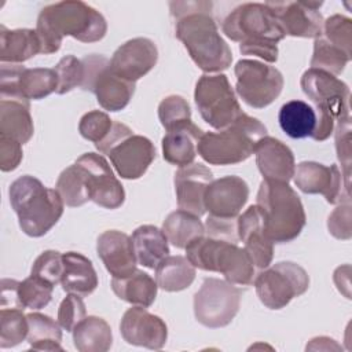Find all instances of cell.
I'll return each mask as SVG.
<instances>
[{"mask_svg": "<svg viewBox=\"0 0 352 352\" xmlns=\"http://www.w3.org/2000/svg\"><path fill=\"white\" fill-rule=\"evenodd\" d=\"M210 1H170L175 36L183 43L194 63L206 74L231 66L232 52L220 36L212 16Z\"/></svg>", "mask_w": 352, "mask_h": 352, "instance_id": "cell-1", "label": "cell"}, {"mask_svg": "<svg viewBox=\"0 0 352 352\" xmlns=\"http://www.w3.org/2000/svg\"><path fill=\"white\" fill-rule=\"evenodd\" d=\"M107 32L104 16L78 0H65L45 6L36 23V33L44 55L58 52L65 36H72L81 43L102 40Z\"/></svg>", "mask_w": 352, "mask_h": 352, "instance_id": "cell-2", "label": "cell"}, {"mask_svg": "<svg viewBox=\"0 0 352 352\" xmlns=\"http://www.w3.org/2000/svg\"><path fill=\"white\" fill-rule=\"evenodd\" d=\"M8 194L19 227L29 236L45 235L63 214L65 202L59 192L45 187L34 176L25 175L14 180Z\"/></svg>", "mask_w": 352, "mask_h": 352, "instance_id": "cell-3", "label": "cell"}, {"mask_svg": "<svg viewBox=\"0 0 352 352\" xmlns=\"http://www.w3.org/2000/svg\"><path fill=\"white\" fill-rule=\"evenodd\" d=\"M256 205L263 214L264 232L272 243L292 242L307 223L302 202L289 183L263 180Z\"/></svg>", "mask_w": 352, "mask_h": 352, "instance_id": "cell-4", "label": "cell"}, {"mask_svg": "<svg viewBox=\"0 0 352 352\" xmlns=\"http://www.w3.org/2000/svg\"><path fill=\"white\" fill-rule=\"evenodd\" d=\"M264 136L265 125L254 117L242 114L219 132L202 133L197 153L210 165H234L248 160Z\"/></svg>", "mask_w": 352, "mask_h": 352, "instance_id": "cell-5", "label": "cell"}, {"mask_svg": "<svg viewBox=\"0 0 352 352\" xmlns=\"http://www.w3.org/2000/svg\"><path fill=\"white\" fill-rule=\"evenodd\" d=\"M188 261L199 270L220 272L226 280L246 286L254 280V264L243 248L223 239L199 236L186 246Z\"/></svg>", "mask_w": 352, "mask_h": 352, "instance_id": "cell-6", "label": "cell"}, {"mask_svg": "<svg viewBox=\"0 0 352 352\" xmlns=\"http://www.w3.org/2000/svg\"><path fill=\"white\" fill-rule=\"evenodd\" d=\"M223 33L239 47L276 45L286 37L282 26L265 3H243L221 23Z\"/></svg>", "mask_w": 352, "mask_h": 352, "instance_id": "cell-7", "label": "cell"}, {"mask_svg": "<svg viewBox=\"0 0 352 352\" xmlns=\"http://www.w3.org/2000/svg\"><path fill=\"white\" fill-rule=\"evenodd\" d=\"M194 100L205 122L224 129L245 114L226 74H202L197 81Z\"/></svg>", "mask_w": 352, "mask_h": 352, "instance_id": "cell-8", "label": "cell"}, {"mask_svg": "<svg viewBox=\"0 0 352 352\" xmlns=\"http://www.w3.org/2000/svg\"><path fill=\"white\" fill-rule=\"evenodd\" d=\"M253 282L260 301L270 309L285 308L309 287L307 271L293 261H280L264 268Z\"/></svg>", "mask_w": 352, "mask_h": 352, "instance_id": "cell-9", "label": "cell"}, {"mask_svg": "<svg viewBox=\"0 0 352 352\" xmlns=\"http://www.w3.org/2000/svg\"><path fill=\"white\" fill-rule=\"evenodd\" d=\"M84 65V81L81 88L95 94L99 106L107 111L125 109L135 94V82L126 81L110 69V60L103 55H87Z\"/></svg>", "mask_w": 352, "mask_h": 352, "instance_id": "cell-10", "label": "cell"}, {"mask_svg": "<svg viewBox=\"0 0 352 352\" xmlns=\"http://www.w3.org/2000/svg\"><path fill=\"white\" fill-rule=\"evenodd\" d=\"M241 290L226 279L206 278L194 296L195 319L209 329L230 324L239 311Z\"/></svg>", "mask_w": 352, "mask_h": 352, "instance_id": "cell-11", "label": "cell"}, {"mask_svg": "<svg viewBox=\"0 0 352 352\" xmlns=\"http://www.w3.org/2000/svg\"><path fill=\"white\" fill-rule=\"evenodd\" d=\"M236 77L235 91L239 98L253 109H264L271 104L282 92L283 76L264 62L241 59L234 67Z\"/></svg>", "mask_w": 352, "mask_h": 352, "instance_id": "cell-12", "label": "cell"}, {"mask_svg": "<svg viewBox=\"0 0 352 352\" xmlns=\"http://www.w3.org/2000/svg\"><path fill=\"white\" fill-rule=\"evenodd\" d=\"M300 85L316 110L329 113L336 121L351 117L349 87L336 76L309 67L301 76Z\"/></svg>", "mask_w": 352, "mask_h": 352, "instance_id": "cell-13", "label": "cell"}, {"mask_svg": "<svg viewBox=\"0 0 352 352\" xmlns=\"http://www.w3.org/2000/svg\"><path fill=\"white\" fill-rule=\"evenodd\" d=\"M293 180L300 191L322 194L331 205L351 204L349 184L337 165L326 166L315 161H302L296 166Z\"/></svg>", "mask_w": 352, "mask_h": 352, "instance_id": "cell-14", "label": "cell"}, {"mask_svg": "<svg viewBox=\"0 0 352 352\" xmlns=\"http://www.w3.org/2000/svg\"><path fill=\"white\" fill-rule=\"evenodd\" d=\"M76 164L84 173L91 201L106 209H117L124 204V187L100 154L85 153Z\"/></svg>", "mask_w": 352, "mask_h": 352, "instance_id": "cell-15", "label": "cell"}, {"mask_svg": "<svg viewBox=\"0 0 352 352\" xmlns=\"http://www.w3.org/2000/svg\"><path fill=\"white\" fill-rule=\"evenodd\" d=\"M322 1H267L286 36L318 38L323 30V16L319 12Z\"/></svg>", "mask_w": 352, "mask_h": 352, "instance_id": "cell-16", "label": "cell"}, {"mask_svg": "<svg viewBox=\"0 0 352 352\" xmlns=\"http://www.w3.org/2000/svg\"><path fill=\"white\" fill-rule=\"evenodd\" d=\"M158 60V50L150 38L136 37L121 44L110 59V69L118 77L136 82L146 76Z\"/></svg>", "mask_w": 352, "mask_h": 352, "instance_id": "cell-17", "label": "cell"}, {"mask_svg": "<svg viewBox=\"0 0 352 352\" xmlns=\"http://www.w3.org/2000/svg\"><path fill=\"white\" fill-rule=\"evenodd\" d=\"M120 331L128 344L148 349H161L168 338V327L165 322L139 305L124 312Z\"/></svg>", "mask_w": 352, "mask_h": 352, "instance_id": "cell-18", "label": "cell"}, {"mask_svg": "<svg viewBox=\"0 0 352 352\" xmlns=\"http://www.w3.org/2000/svg\"><path fill=\"white\" fill-rule=\"evenodd\" d=\"M249 198V186L239 176L213 179L205 192V210L210 216L234 219L238 217Z\"/></svg>", "mask_w": 352, "mask_h": 352, "instance_id": "cell-19", "label": "cell"}, {"mask_svg": "<svg viewBox=\"0 0 352 352\" xmlns=\"http://www.w3.org/2000/svg\"><path fill=\"white\" fill-rule=\"evenodd\" d=\"M114 169L122 179L142 177L155 158V148L150 139L131 135L107 153Z\"/></svg>", "mask_w": 352, "mask_h": 352, "instance_id": "cell-20", "label": "cell"}, {"mask_svg": "<svg viewBox=\"0 0 352 352\" xmlns=\"http://www.w3.org/2000/svg\"><path fill=\"white\" fill-rule=\"evenodd\" d=\"M212 182V170L199 162L180 166L175 173V191L179 209L198 217L205 214L204 198Z\"/></svg>", "mask_w": 352, "mask_h": 352, "instance_id": "cell-21", "label": "cell"}, {"mask_svg": "<svg viewBox=\"0 0 352 352\" xmlns=\"http://www.w3.org/2000/svg\"><path fill=\"white\" fill-rule=\"evenodd\" d=\"M238 238L243 242V249L250 256L256 268L270 267L274 258V243L264 232L263 214L257 205L249 206L236 217Z\"/></svg>", "mask_w": 352, "mask_h": 352, "instance_id": "cell-22", "label": "cell"}, {"mask_svg": "<svg viewBox=\"0 0 352 352\" xmlns=\"http://www.w3.org/2000/svg\"><path fill=\"white\" fill-rule=\"evenodd\" d=\"M96 252L113 278H125L136 271L132 238L118 230L102 232L96 242Z\"/></svg>", "mask_w": 352, "mask_h": 352, "instance_id": "cell-23", "label": "cell"}, {"mask_svg": "<svg viewBox=\"0 0 352 352\" xmlns=\"http://www.w3.org/2000/svg\"><path fill=\"white\" fill-rule=\"evenodd\" d=\"M256 164L264 180L289 183L293 179L294 154L282 140L272 136L260 139L254 148Z\"/></svg>", "mask_w": 352, "mask_h": 352, "instance_id": "cell-24", "label": "cell"}, {"mask_svg": "<svg viewBox=\"0 0 352 352\" xmlns=\"http://www.w3.org/2000/svg\"><path fill=\"white\" fill-rule=\"evenodd\" d=\"M202 129L192 121L179 125L162 138V157L172 165L184 166L194 162Z\"/></svg>", "mask_w": 352, "mask_h": 352, "instance_id": "cell-25", "label": "cell"}, {"mask_svg": "<svg viewBox=\"0 0 352 352\" xmlns=\"http://www.w3.org/2000/svg\"><path fill=\"white\" fill-rule=\"evenodd\" d=\"M33 132L29 100L0 98V135L25 144L32 139Z\"/></svg>", "mask_w": 352, "mask_h": 352, "instance_id": "cell-26", "label": "cell"}, {"mask_svg": "<svg viewBox=\"0 0 352 352\" xmlns=\"http://www.w3.org/2000/svg\"><path fill=\"white\" fill-rule=\"evenodd\" d=\"M63 275L62 289L66 293L89 296L98 287V275L88 257L77 252L63 253Z\"/></svg>", "mask_w": 352, "mask_h": 352, "instance_id": "cell-27", "label": "cell"}, {"mask_svg": "<svg viewBox=\"0 0 352 352\" xmlns=\"http://www.w3.org/2000/svg\"><path fill=\"white\" fill-rule=\"evenodd\" d=\"M41 52V45L36 29L8 30L0 26V62L16 63L29 60Z\"/></svg>", "mask_w": 352, "mask_h": 352, "instance_id": "cell-28", "label": "cell"}, {"mask_svg": "<svg viewBox=\"0 0 352 352\" xmlns=\"http://www.w3.org/2000/svg\"><path fill=\"white\" fill-rule=\"evenodd\" d=\"M132 245L138 264L155 270L157 264L169 254L168 239L162 230L155 226L144 224L132 232Z\"/></svg>", "mask_w": 352, "mask_h": 352, "instance_id": "cell-29", "label": "cell"}, {"mask_svg": "<svg viewBox=\"0 0 352 352\" xmlns=\"http://www.w3.org/2000/svg\"><path fill=\"white\" fill-rule=\"evenodd\" d=\"M111 289L118 298L147 308L154 302L158 286L147 272L136 270L125 278H113Z\"/></svg>", "mask_w": 352, "mask_h": 352, "instance_id": "cell-30", "label": "cell"}, {"mask_svg": "<svg viewBox=\"0 0 352 352\" xmlns=\"http://www.w3.org/2000/svg\"><path fill=\"white\" fill-rule=\"evenodd\" d=\"M278 121L282 131L292 139L311 138L316 128V110L304 100H289L282 104Z\"/></svg>", "mask_w": 352, "mask_h": 352, "instance_id": "cell-31", "label": "cell"}, {"mask_svg": "<svg viewBox=\"0 0 352 352\" xmlns=\"http://www.w3.org/2000/svg\"><path fill=\"white\" fill-rule=\"evenodd\" d=\"M72 333L74 346L80 352H106L113 344L110 324L99 316H85Z\"/></svg>", "mask_w": 352, "mask_h": 352, "instance_id": "cell-32", "label": "cell"}, {"mask_svg": "<svg viewBox=\"0 0 352 352\" xmlns=\"http://www.w3.org/2000/svg\"><path fill=\"white\" fill-rule=\"evenodd\" d=\"M195 267L184 256H166L155 267L157 286L165 292H180L191 286Z\"/></svg>", "mask_w": 352, "mask_h": 352, "instance_id": "cell-33", "label": "cell"}, {"mask_svg": "<svg viewBox=\"0 0 352 352\" xmlns=\"http://www.w3.org/2000/svg\"><path fill=\"white\" fill-rule=\"evenodd\" d=\"M162 231L175 248L186 249L191 241L205 235V226L198 216L179 209L166 216Z\"/></svg>", "mask_w": 352, "mask_h": 352, "instance_id": "cell-34", "label": "cell"}, {"mask_svg": "<svg viewBox=\"0 0 352 352\" xmlns=\"http://www.w3.org/2000/svg\"><path fill=\"white\" fill-rule=\"evenodd\" d=\"M28 342L36 351H63L60 324L48 315L40 312L28 314Z\"/></svg>", "mask_w": 352, "mask_h": 352, "instance_id": "cell-35", "label": "cell"}, {"mask_svg": "<svg viewBox=\"0 0 352 352\" xmlns=\"http://www.w3.org/2000/svg\"><path fill=\"white\" fill-rule=\"evenodd\" d=\"M55 190L59 192L65 205L70 208H77L91 201L84 173L76 162L60 172Z\"/></svg>", "mask_w": 352, "mask_h": 352, "instance_id": "cell-36", "label": "cell"}, {"mask_svg": "<svg viewBox=\"0 0 352 352\" xmlns=\"http://www.w3.org/2000/svg\"><path fill=\"white\" fill-rule=\"evenodd\" d=\"M58 76L54 69L25 67L19 78V89L28 100H38L56 92Z\"/></svg>", "mask_w": 352, "mask_h": 352, "instance_id": "cell-37", "label": "cell"}, {"mask_svg": "<svg viewBox=\"0 0 352 352\" xmlns=\"http://www.w3.org/2000/svg\"><path fill=\"white\" fill-rule=\"evenodd\" d=\"M351 56L341 48L329 43L323 36L315 38L314 54L311 58V69L327 72L333 76H338L344 72Z\"/></svg>", "mask_w": 352, "mask_h": 352, "instance_id": "cell-38", "label": "cell"}, {"mask_svg": "<svg viewBox=\"0 0 352 352\" xmlns=\"http://www.w3.org/2000/svg\"><path fill=\"white\" fill-rule=\"evenodd\" d=\"M29 331L28 316L19 308H1L0 311V348L21 344Z\"/></svg>", "mask_w": 352, "mask_h": 352, "instance_id": "cell-39", "label": "cell"}, {"mask_svg": "<svg viewBox=\"0 0 352 352\" xmlns=\"http://www.w3.org/2000/svg\"><path fill=\"white\" fill-rule=\"evenodd\" d=\"M54 285L30 275L18 285V297L23 308L41 309L50 304L52 298Z\"/></svg>", "mask_w": 352, "mask_h": 352, "instance_id": "cell-40", "label": "cell"}, {"mask_svg": "<svg viewBox=\"0 0 352 352\" xmlns=\"http://www.w3.org/2000/svg\"><path fill=\"white\" fill-rule=\"evenodd\" d=\"M158 118L168 131L191 121V109L188 102L180 95H169L158 104Z\"/></svg>", "mask_w": 352, "mask_h": 352, "instance_id": "cell-41", "label": "cell"}, {"mask_svg": "<svg viewBox=\"0 0 352 352\" xmlns=\"http://www.w3.org/2000/svg\"><path fill=\"white\" fill-rule=\"evenodd\" d=\"M54 70L58 76L56 94L63 95L77 87L81 88L84 81V65L81 59H77L73 55H66L55 65Z\"/></svg>", "mask_w": 352, "mask_h": 352, "instance_id": "cell-42", "label": "cell"}, {"mask_svg": "<svg viewBox=\"0 0 352 352\" xmlns=\"http://www.w3.org/2000/svg\"><path fill=\"white\" fill-rule=\"evenodd\" d=\"M323 37L334 44L336 47L341 48L345 54L351 56L352 48V21L348 16L336 14L327 18L323 22Z\"/></svg>", "mask_w": 352, "mask_h": 352, "instance_id": "cell-43", "label": "cell"}, {"mask_svg": "<svg viewBox=\"0 0 352 352\" xmlns=\"http://www.w3.org/2000/svg\"><path fill=\"white\" fill-rule=\"evenodd\" d=\"M63 268V254L56 250H45L34 260L30 275L56 286L62 280Z\"/></svg>", "mask_w": 352, "mask_h": 352, "instance_id": "cell-44", "label": "cell"}, {"mask_svg": "<svg viewBox=\"0 0 352 352\" xmlns=\"http://www.w3.org/2000/svg\"><path fill=\"white\" fill-rule=\"evenodd\" d=\"M113 122L114 121L104 111L92 110L81 117L78 122V132L84 139L98 144L107 136Z\"/></svg>", "mask_w": 352, "mask_h": 352, "instance_id": "cell-45", "label": "cell"}, {"mask_svg": "<svg viewBox=\"0 0 352 352\" xmlns=\"http://www.w3.org/2000/svg\"><path fill=\"white\" fill-rule=\"evenodd\" d=\"M351 117L338 120L334 126L337 157L341 162V172L348 184L351 182Z\"/></svg>", "mask_w": 352, "mask_h": 352, "instance_id": "cell-46", "label": "cell"}, {"mask_svg": "<svg viewBox=\"0 0 352 352\" xmlns=\"http://www.w3.org/2000/svg\"><path fill=\"white\" fill-rule=\"evenodd\" d=\"M87 316L85 304L78 294L69 293L58 308V323L66 331H73L74 327Z\"/></svg>", "mask_w": 352, "mask_h": 352, "instance_id": "cell-47", "label": "cell"}, {"mask_svg": "<svg viewBox=\"0 0 352 352\" xmlns=\"http://www.w3.org/2000/svg\"><path fill=\"white\" fill-rule=\"evenodd\" d=\"M351 204H340L329 216V232L337 239H351L352 236Z\"/></svg>", "mask_w": 352, "mask_h": 352, "instance_id": "cell-48", "label": "cell"}, {"mask_svg": "<svg viewBox=\"0 0 352 352\" xmlns=\"http://www.w3.org/2000/svg\"><path fill=\"white\" fill-rule=\"evenodd\" d=\"M205 235L214 239H223L232 243H238L239 238L236 230V217L224 219L209 214L205 223Z\"/></svg>", "mask_w": 352, "mask_h": 352, "instance_id": "cell-49", "label": "cell"}, {"mask_svg": "<svg viewBox=\"0 0 352 352\" xmlns=\"http://www.w3.org/2000/svg\"><path fill=\"white\" fill-rule=\"evenodd\" d=\"M22 158V144L11 138L0 135V169L3 172H11L18 168Z\"/></svg>", "mask_w": 352, "mask_h": 352, "instance_id": "cell-50", "label": "cell"}, {"mask_svg": "<svg viewBox=\"0 0 352 352\" xmlns=\"http://www.w3.org/2000/svg\"><path fill=\"white\" fill-rule=\"evenodd\" d=\"M133 135L132 129L129 126H126L125 124L122 122H118V121H114L113 122V126L110 129V132L107 133V136L98 144H95V147L102 153V154H106L116 146L120 142H122L124 139H126L128 136Z\"/></svg>", "mask_w": 352, "mask_h": 352, "instance_id": "cell-51", "label": "cell"}, {"mask_svg": "<svg viewBox=\"0 0 352 352\" xmlns=\"http://www.w3.org/2000/svg\"><path fill=\"white\" fill-rule=\"evenodd\" d=\"M18 285L15 279L1 280V308H19L25 309L18 297Z\"/></svg>", "mask_w": 352, "mask_h": 352, "instance_id": "cell-52", "label": "cell"}, {"mask_svg": "<svg viewBox=\"0 0 352 352\" xmlns=\"http://www.w3.org/2000/svg\"><path fill=\"white\" fill-rule=\"evenodd\" d=\"M349 270H351V267L346 264L344 267H338L334 271V282H336L338 290L344 293V287H345L348 296H351L349 294Z\"/></svg>", "mask_w": 352, "mask_h": 352, "instance_id": "cell-53", "label": "cell"}, {"mask_svg": "<svg viewBox=\"0 0 352 352\" xmlns=\"http://www.w3.org/2000/svg\"><path fill=\"white\" fill-rule=\"evenodd\" d=\"M341 346L338 344H336L334 340L329 338V337H316V338H312L311 342L307 345V349H314V351H320V349H324V351H331V349H340Z\"/></svg>", "mask_w": 352, "mask_h": 352, "instance_id": "cell-54", "label": "cell"}]
</instances>
